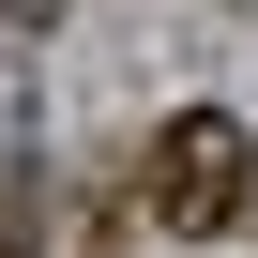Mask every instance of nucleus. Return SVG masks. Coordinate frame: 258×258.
<instances>
[{
	"label": "nucleus",
	"instance_id": "obj_1",
	"mask_svg": "<svg viewBox=\"0 0 258 258\" xmlns=\"http://www.w3.org/2000/svg\"><path fill=\"white\" fill-rule=\"evenodd\" d=\"M152 213L167 228H228L243 213V121L228 106H182L167 137H152Z\"/></svg>",
	"mask_w": 258,
	"mask_h": 258
}]
</instances>
